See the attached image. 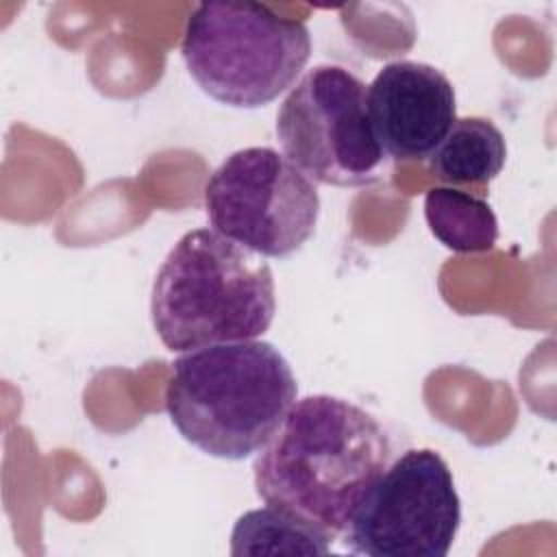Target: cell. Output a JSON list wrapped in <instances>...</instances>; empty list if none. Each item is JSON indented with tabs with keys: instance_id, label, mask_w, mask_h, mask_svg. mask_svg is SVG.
Masks as SVG:
<instances>
[{
	"instance_id": "3",
	"label": "cell",
	"mask_w": 557,
	"mask_h": 557,
	"mask_svg": "<svg viewBox=\"0 0 557 557\" xmlns=\"http://www.w3.org/2000/svg\"><path fill=\"white\" fill-rule=\"evenodd\" d=\"M274 313L268 261L213 228L185 233L152 283V326L172 352L257 339Z\"/></svg>"
},
{
	"instance_id": "8",
	"label": "cell",
	"mask_w": 557,
	"mask_h": 557,
	"mask_svg": "<svg viewBox=\"0 0 557 557\" xmlns=\"http://www.w3.org/2000/svg\"><path fill=\"white\" fill-rule=\"evenodd\" d=\"M372 133L392 161H424L457 120L448 76L420 61H392L366 87Z\"/></svg>"
},
{
	"instance_id": "9",
	"label": "cell",
	"mask_w": 557,
	"mask_h": 557,
	"mask_svg": "<svg viewBox=\"0 0 557 557\" xmlns=\"http://www.w3.org/2000/svg\"><path fill=\"white\" fill-rule=\"evenodd\" d=\"M507 159V141L487 117H457L431 152L429 172L446 185H487Z\"/></svg>"
},
{
	"instance_id": "4",
	"label": "cell",
	"mask_w": 557,
	"mask_h": 557,
	"mask_svg": "<svg viewBox=\"0 0 557 557\" xmlns=\"http://www.w3.org/2000/svg\"><path fill=\"white\" fill-rule=\"evenodd\" d=\"M181 54L213 100L259 109L287 91L311 57L302 20L259 2H200L187 17Z\"/></svg>"
},
{
	"instance_id": "6",
	"label": "cell",
	"mask_w": 557,
	"mask_h": 557,
	"mask_svg": "<svg viewBox=\"0 0 557 557\" xmlns=\"http://www.w3.org/2000/svg\"><path fill=\"white\" fill-rule=\"evenodd\" d=\"M205 209L213 231L261 257L283 259L313 235L320 196L285 154L250 146L213 170L205 185Z\"/></svg>"
},
{
	"instance_id": "5",
	"label": "cell",
	"mask_w": 557,
	"mask_h": 557,
	"mask_svg": "<svg viewBox=\"0 0 557 557\" xmlns=\"http://www.w3.org/2000/svg\"><path fill=\"white\" fill-rule=\"evenodd\" d=\"M276 137L313 183L370 187L389 174L392 159L370 126L366 85L342 65L320 63L289 89L276 113Z\"/></svg>"
},
{
	"instance_id": "10",
	"label": "cell",
	"mask_w": 557,
	"mask_h": 557,
	"mask_svg": "<svg viewBox=\"0 0 557 557\" xmlns=\"http://www.w3.org/2000/svg\"><path fill=\"white\" fill-rule=\"evenodd\" d=\"M424 218L435 239L453 252H485L498 239V220L487 200L457 187H433Z\"/></svg>"
},
{
	"instance_id": "11",
	"label": "cell",
	"mask_w": 557,
	"mask_h": 557,
	"mask_svg": "<svg viewBox=\"0 0 557 557\" xmlns=\"http://www.w3.org/2000/svg\"><path fill=\"white\" fill-rule=\"evenodd\" d=\"M331 542L302 518L265 505L237 518L231 531V555H326Z\"/></svg>"
},
{
	"instance_id": "1",
	"label": "cell",
	"mask_w": 557,
	"mask_h": 557,
	"mask_svg": "<svg viewBox=\"0 0 557 557\" xmlns=\"http://www.w3.org/2000/svg\"><path fill=\"white\" fill-rule=\"evenodd\" d=\"M394 459L387 429L363 407L331 394L296 400L252 463L255 490L331 540H339Z\"/></svg>"
},
{
	"instance_id": "7",
	"label": "cell",
	"mask_w": 557,
	"mask_h": 557,
	"mask_svg": "<svg viewBox=\"0 0 557 557\" xmlns=\"http://www.w3.org/2000/svg\"><path fill=\"white\" fill-rule=\"evenodd\" d=\"M461 524L453 472L433 448L394 457L355 509L342 540L368 557H446Z\"/></svg>"
},
{
	"instance_id": "2",
	"label": "cell",
	"mask_w": 557,
	"mask_h": 557,
	"mask_svg": "<svg viewBox=\"0 0 557 557\" xmlns=\"http://www.w3.org/2000/svg\"><path fill=\"white\" fill-rule=\"evenodd\" d=\"M296 400L287 359L263 339L189 350L172 363L165 385V409L181 437L228 461L259 453Z\"/></svg>"
}]
</instances>
